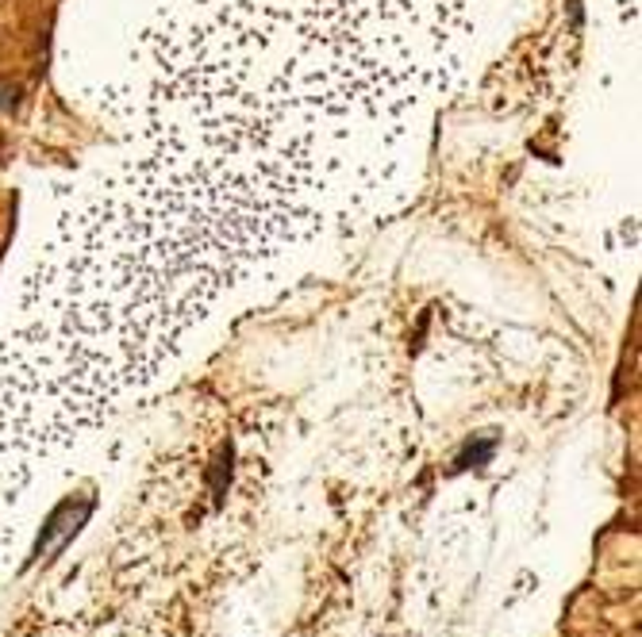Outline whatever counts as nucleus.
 I'll return each instance as SVG.
<instances>
[{"instance_id": "obj_1", "label": "nucleus", "mask_w": 642, "mask_h": 637, "mask_svg": "<svg viewBox=\"0 0 642 637\" xmlns=\"http://www.w3.org/2000/svg\"><path fill=\"white\" fill-rule=\"evenodd\" d=\"M484 0H150L142 162L258 269L381 188L408 115L458 81Z\"/></svg>"}, {"instance_id": "obj_2", "label": "nucleus", "mask_w": 642, "mask_h": 637, "mask_svg": "<svg viewBox=\"0 0 642 637\" xmlns=\"http://www.w3.org/2000/svg\"><path fill=\"white\" fill-rule=\"evenodd\" d=\"M242 269L139 157L66 200L0 335V450L16 488L169 365Z\"/></svg>"}, {"instance_id": "obj_3", "label": "nucleus", "mask_w": 642, "mask_h": 637, "mask_svg": "<svg viewBox=\"0 0 642 637\" xmlns=\"http://www.w3.org/2000/svg\"><path fill=\"white\" fill-rule=\"evenodd\" d=\"M16 96H20L16 85H0V108H12L16 104Z\"/></svg>"}]
</instances>
